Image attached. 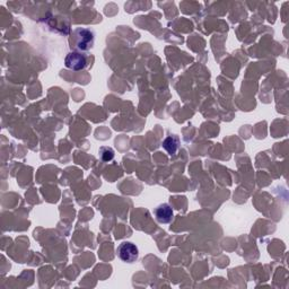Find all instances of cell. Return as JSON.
Here are the masks:
<instances>
[{"label": "cell", "instance_id": "cell-1", "mask_svg": "<svg viewBox=\"0 0 289 289\" xmlns=\"http://www.w3.org/2000/svg\"><path fill=\"white\" fill-rule=\"evenodd\" d=\"M95 41V34L89 29H76L72 33L71 43L73 48L80 51H88L92 48Z\"/></svg>", "mask_w": 289, "mask_h": 289}, {"label": "cell", "instance_id": "cell-2", "mask_svg": "<svg viewBox=\"0 0 289 289\" xmlns=\"http://www.w3.org/2000/svg\"><path fill=\"white\" fill-rule=\"evenodd\" d=\"M117 253L120 257V260L127 262V264H134V262L138 259L139 250L134 243L122 242V243L118 246Z\"/></svg>", "mask_w": 289, "mask_h": 289}, {"label": "cell", "instance_id": "cell-3", "mask_svg": "<svg viewBox=\"0 0 289 289\" xmlns=\"http://www.w3.org/2000/svg\"><path fill=\"white\" fill-rule=\"evenodd\" d=\"M65 65L71 70H82L87 65V59L81 52H70L68 54L65 59Z\"/></svg>", "mask_w": 289, "mask_h": 289}, {"label": "cell", "instance_id": "cell-4", "mask_svg": "<svg viewBox=\"0 0 289 289\" xmlns=\"http://www.w3.org/2000/svg\"><path fill=\"white\" fill-rule=\"evenodd\" d=\"M156 220L161 224H169L173 219V209L169 203H162L154 209Z\"/></svg>", "mask_w": 289, "mask_h": 289}, {"label": "cell", "instance_id": "cell-5", "mask_svg": "<svg viewBox=\"0 0 289 289\" xmlns=\"http://www.w3.org/2000/svg\"><path fill=\"white\" fill-rule=\"evenodd\" d=\"M178 145H180V140L176 136H170L163 141V148H164L167 153L170 155H174L177 149H178Z\"/></svg>", "mask_w": 289, "mask_h": 289}, {"label": "cell", "instance_id": "cell-6", "mask_svg": "<svg viewBox=\"0 0 289 289\" xmlns=\"http://www.w3.org/2000/svg\"><path fill=\"white\" fill-rule=\"evenodd\" d=\"M99 154H101V159L103 162H110L114 159V150L110 148V147H101Z\"/></svg>", "mask_w": 289, "mask_h": 289}]
</instances>
